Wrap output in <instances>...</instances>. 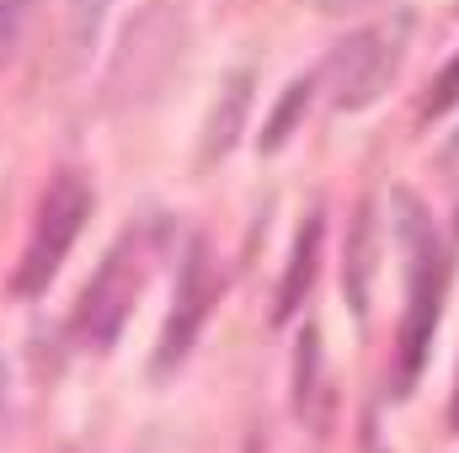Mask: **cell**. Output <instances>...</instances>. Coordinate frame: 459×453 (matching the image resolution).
Here are the masks:
<instances>
[{"label": "cell", "mask_w": 459, "mask_h": 453, "mask_svg": "<svg viewBox=\"0 0 459 453\" xmlns=\"http://www.w3.org/2000/svg\"><path fill=\"white\" fill-rule=\"evenodd\" d=\"M459 107V54L438 70V81H433V91H428V102H422V117H444Z\"/></svg>", "instance_id": "7c38bea8"}, {"label": "cell", "mask_w": 459, "mask_h": 453, "mask_svg": "<svg viewBox=\"0 0 459 453\" xmlns=\"http://www.w3.org/2000/svg\"><path fill=\"white\" fill-rule=\"evenodd\" d=\"M32 0H0V64L16 54V38H22V16H27Z\"/></svg>", "instance_id": "4fadbf2b"}, {"label": "cell", "mask_w": 459, "mask_h": 453, "mask_svg": "<svg viewBox=\"0 0 459 453\" xmlns=\"http://www.w3.org/2000/svg\"><path fill=\"white\" fill-rule=\"evenodd\" d=\"M316 379H321V337L305 331L299 337V357H294V406H299L305 422H316L310 416L316 411Z\"/></svg>", "instance_id": "9c48e42d"}, {"label": "cell", "mask_w": 459, "mask_h": 453, "mask_svg": "<svg viewBox=\"0 0 459 453\" xmlns=\"http://www.w3.org/2000/svg\"><path fill=\"white\" fill-rule=\"evenodd\" d=\"M214 304V261H209V245L193 240L187 261H182V278H177V299H171V315H166V337H160V368H177L193 341H198V326Z\"/></svg>", "instance_id": "5b68a950"}, {"label": "cell", "mask_w": 459, "mask_h": 453, "mask_svg": "<svg viewBox=\"0 0 459 453\" xmlns=\"http://www.w3.org/2000/svg\"><path fill=\"white\" fill-rule=\"evenodd\" d=\"M368 283H374V209L363 203L352 214V235H347V304L358 315L368 304Z\"/></svg>", "instance_id": "ba28073f"}, {"label": "cell", "mask_w": 459, "mask_h": 453, "mask_svg": "<svg viewBox=\"0 0 459 453\" xmlns=\"http://www.w3.org/2000/svg\"><path fill=\"white\" fill-rule=\"evenodd\" d=\"M305 102H310V81H299V86H289V97L273 107V123L262 128V155H273L289 133H294V123H299V113H305Z\"/></svg>", "instance_id": "30bf717a"}, {"label": "cell", "mask_w": 459, "mask_h": 453, "mask_svg": "<svg viewBox=\"0 0 459 453\" xmlns=\"http://www.w3.org/2000/svg\"><path fill=\"white\" fill-rule=\"evenodd\" d=\"M5 406H11V373H5V357H0V422H5Z\"/></svg>", "instance_id": "9a60e30c"}, {"label": "cell", "mask_w": 459, "mask_h": 453, "mask_svg": "<svg viewBox=\"0 0 459 453\" xmlns=\"http://www.w3.org/2000/svg\"><path fill=\"white\" fill-rule=\"evenodd\" d=\"M395 225H401L406 256H411V310H406V326H401V379H395V389H411L417 368L428 357L433 326H438V304H444V283H449V256H444V245L433 235L428 209L411 192H395Z\"/></svg>", "instance_id": "6da1fadb"}, {"label": "cell", "mask_w": 459, "mask_h": 453, "mask_svg": "<svg viewBox=\"0 0 459 453\" xmlns=\"http://www.w3.org/2000/svg\"><path fill=\"white\" fill-rule=\"evenodd\" d=\"M139 283H144V267H139V240L128 235L123 245H117L113 256L102 261V272L91 278V288H86V299H81V337L91 341V346H113L123 337V321H128V310H134V299H139Z\"/></svg>", "instance_id": "277c9868"}, {"label": "cell", "mask_w": 459, "mask_h": 453, "mask_svg": "<svg viewBox=\"0 0 459 453\" xmlns=\"http://www.w3.org/2000/svg\"><path fill=\"white\" fill-rule=\"evenodd\" d=\"M316 11H326V16H347V11H358L363 0H310Z\"/></svg>", "instance_id": "5bb4252c"}, {"label": "cell", "mask_w": 459, "mask_h": 453, "mask_svg": "<svg viewBox=\"0 0 459 453\" xmlns=\"http://www.w3.org/2000/svg\"><path fill=\"white\" fill-rule=\"evenodd\" d=\"M108 5H113V0H65L70 32H75V48H81V54L97 48V32H102V21H108Z\"/></svg>", "instance_id": "8fae6325"}, {"label": "cell", "mask_w": 459, "mask_h": 453, "mask_svg": "<svg viewBox=\"0 0 459 453\" xmlns=\"http://www.w3.org/2000/svg\"><path fill=\"white\" fill-rule=\"evenodd\" d=\"M316 251H321V214H310V219L299 225L294 256H289V272H283V283H278L273 321H289V315L305 304V294H310V283H316Z\"/></svg>", "instance_id": "52a82bcc"}, {"label": "cell", "mask_w": 459, "mask_h": 453, "mask_svg": "<svg viewBox=\"0 0 459 453\" xmlns=\"http://www.w3.org/2000/svg\"><path fill=\"white\" fill-rule=\"evenodd\" d=\"M246 113H251V75L246 70H230L220 97H214V107H209V123H204V144H198V160L204 166H220L230 150L240 144Z\"/></svg>", "instance_id": "8992f818"}, {"label": "cell", "mask_w": 459, "mask_h": 453, "mask_svg": "<svg viewBox=\"0 0 459 453\" xmlns=\"http://www.w3.org/2000/svg\"><path fill=\"white\" fill-rule=\"evenodd\" d=\"M449 422L459 427V384H455V406H449Z\"/></svg>", "instance_id": "2e32d148"}, {"label": "cell", "mask_w": 459, "mask_h": 453, "mask_svg": "<svg viewBox=\"0 0 459 453\" xmlns=\"http://www.w3.org/2000/svg\"><path fill=\"white\" fill-rule=\"evenodd\" d=\"M395 59H401V27H368V32L342 38L337 54L321 70L332 107L337 113H358L374 97H385V86L395 75Z\"/></svg>", "instance_id": "3957f363"}, {"label": "cell", "mask_w": 459, "mask_h": 453, "mask_svg": "<svg viewBox=\"0 0 459 453\" xmlns=\"http://www.w3.org/2000/svg\"><path fill=\"white\" fill-rule=\"evenodd\" d=\"M86 219H91V187H86L75 171L54 176L48 192H43V203H38L32 240H27V251H22V261H16V272H11V294H16V299H38V294L54 283V272L65 267V256H70V245L81 240Z\"/></svg>", "instance_id": "7a4b0ae2"}]
</instances>
